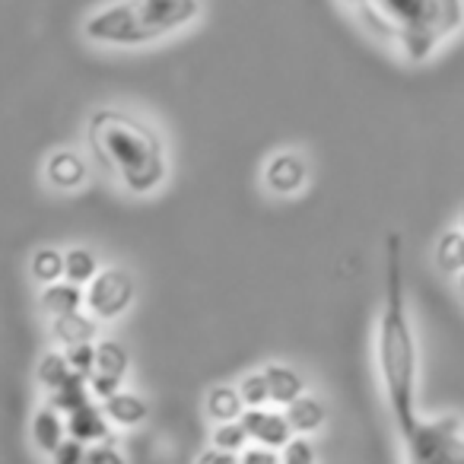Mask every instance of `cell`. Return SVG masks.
<instances>
[{
  "label": "cell",
  "mask_w": 464,
  "mask_h": 464,
  "mask_svg": "<svg viewBox=\"0 0 464 464\" xmlns=\"http://www.w3.org/2000/svg\"><path fill=\"white\" fill-rule=\"evenodd\" d=\"M261 181H265V188L274 198H296L312 181L309 160H305V153H299V150H277V153L265 162Z\"/></svg>",
  "instance_id": "obj_7"
},
{
  "label": "cell",
  "mask_w": 464,
  "mask_h": 464,
  "mask_svg": "<svg viewBox=\"0 0 464 464\" xmlns=\"http://www.w3.org/2000/svg\"><path fill=\"white\" fill-rule=\"evenodd\" d=\"M458 229L464 232V210H461V217H458Z\"/></svg>",
  "instance_id": "obj_34"
},
{
  "label": "cell",
  "mask_w": 464,
  "mask_h": 464,
  "mask_svg": "<svg viewBox=\"0 0 464 464\" xmlns=\"http://www.w3.org/2000/svg\"><path fill=\"white\" fill-rule=\"evenodd\" d=\"M200 16V0H124L99 10L83 26L96 45L137 48L191 26Z\"/></svg>",
  "instance_id": "obj_4"
},
{
  "label": "cell",
  "mask_w": 464,
  "mask_h": 464,
  "mask_svg": "<svg viewBox=\"0 0 464 464\" xmlns=\"http://www.w3.org/2000/svg\"><path fill=\"white\" fill-rule=\"evenodd\" d=\"M102 411H105V417H109L115 426H140L143 420H147L150 407H147V401L137 398V394L118 392L115 398L105 401Z\"/></svg>",
  "instance_id": "obj_18"
},
{
  "label": "cell",
  "mask_w": 464,
  "mask_h": 464,
  "mask_svg": "<svg viewBox=\"0 0 464 464\" xmlns=\"http://www.w3.org/2000/svg\"><path fill=\"white\" fill-rule=\"evenodd\" d=\"M52 337L58 343H64L67 350L80 347V343H92V337H96V318L83 315V312L52 318Z\"/></svg>",
  "instance_id": "obj_17"
},
{
  "label": "cell",
  "mask_w": 464,
  "mask_h": 464,
  "mask_svg": "<svg viewBox=\"0 0 464 464\" xmlns=\"http://www.w3.org/2000/svg\"><path fill=\"white\" fill-rule=\"evenodd\" d=\"M284 411H286V420H290L296 436H315V432L328 423V407H324V401L312 392H305L303 398H296L290 407H284Z\"/></svg>",
  "instance_id": "obj_11"
},
{
  "label": "cell",
  "mask_w": 464,
  "mask_h": 464,
  "mask_svg": "<svg viewBox=\"0 0 464 464\" xmlns=\"http://www.w3.org/2000/svg\"><path fill=\"white\" fill-rule=\"evenodd\" d=\"M404 464H464V423L451 413L420 417L411 432L401 436Z\"/></svg>",
  "instance_id": "obj_5"
},
{
  "label": "cell",
  "mask_w": 464,
  "mask_h": 464,
  "mask_svg": "<svg viewBox=\"0 0 464 464\" xmlns=\"http://www.w3.org/2000/svg\"><path fill=\"white\" fill-rule=\"evenodd\" d=\"M52 464H90V445L67 436L64 442L54 449Z\"/></svg>",
  "instance_id": "obj_28"
},
{
  "label": "cell",
  "mask_w": 464,
  "mask_h": 464,
  "mask_svg": "<svg viewBox=\"0 0 464 464\" xmlns=\"http://www.w3.org/2000/svg\"><path fill=\"white\" fill-rule=\"evenodd\" d=\"M210 445H217V449H223V451H236V455H242V451L252 445V439H248L242 420H232V423H217V426H213Z\"/></svg>",
  "instance_id": "obj_24"
},
{
  "label": "cell",
  "mask_w": 464,
  "mask_h": 464,
  "mask_svg": "<svg viewBox=\"0 0 464 464\" xmlns=\"http://www.w3.org/2000/svg\"><path fill=\"white\" fill-rule=\"evenodd\" d=\"M92 401V392H90V382L80 379V375H71V379L64 382V385L58 388V392L48 394V404L54 407V411H61L64 417H71L73 411H80V407H86Z\"/></svg>",
  "instance_id": "obj_19"
},
{
  "label": "cell",
  "mask_w": 464,
  "mask_h": 464,
  "mask_svg": "<svg viewBox=\"0 0 464 464\" xmlns=\"http://www.w3.org/2000/svg\"><path fill=\"white\" fill-rule=\"evenodd\" d=\"M35 375H39V385L52 394V392H58L67 379H71L73 369H71V362H67V353H48L45 360L39 362V372Z\"/></svg>",
  "instance_id": "obj_23"
},
{
  "label": "cell",
  "mask_w": 464,
  "mask_h": 464,
  "mask_svg": "<svg viewBox=\"0 0 464 464\" xmlns=\"http://www.w3.org/2000/svg\"><path fill=\"white\" fill-rule=\"evenodd\" d=\"M90 464H128V458L121 455L115 442H99L90 445Z\"/></svg>",
  "instance_id": "obj_31"
},
{
  "label": "cell",
  "mask_w": 464,
  "mask_h": 464,
  "mask_svg": "<svg viewBox=\"0 0 464 464\" xmlns=\"http://www.w3.org/2000/svg\"><path fill=\"white\" fill-rule=\"evenodd\" d=\"M236 388H239L246 407H267V404H271V388H267L265 369H261V372H248Z\"/></svg>",
  "instance_id": "obj_25"
},
{
  "label": "cell",
  "mask_w": 464,
  "mask_h": 464,
  "mask_svg": "<svg viewBox=\"0 0 464 464\" xmlns=\"http://www.w3.org/2000/svg\"><path fill=\"white\" fill-rule=\"evenodd\" d=\"M111 420L105 417V411L99 404H86L80 411H73L67 417V436L80 439L86 445H99V442H111V430H109Z\"/></svg>",
  "instance_id": "obj_9"
},
{
  "label": "cell",
  "mask_w": 464,
  "mask_h": 464,
  "mask_svg": "<svg viewBox=\"0 0 464 464\" xmlns=\"http://www.w3.org/2000/svg\"><path fill=\"white\" fill-rule=\"evenodd\" d=\"M67 362H71L73 375L90 382L96 375V347L92 343H80V347H71L67 350Z\"/></svg>",
  "instance_id": "obj_27"
},
{
  "label": "cell",
  "mask_w": 464,
  "mask_h": 464,
  "mask_svg": "<svg viewBox=\"0 0 464 464\" xmlns=\"http://www.w3.org/2000/svg\"><path fill=\"white\" fill-rule=\"evenodd\" d=\"M67 439V417L61 411H54L52 404L39 407L33 417V445L45 455H54L61 442Z\"/></svg>",
  "instance_id": "obj_13"
},
{
  "label": "cell",
  "mask_w": 464,
  "mask_h": 464,
  "mask_svg": "<svg viewBox=\"0 0 464 464\" xmlns=\"http://www.w3.org/2000/svg\"><path fill=\"white\" fill-rule=\"evenodd\" d=\"M130 303H134V280L121 267L102 271L86 290V305L96 322H115L128 312Z\"/></svg>",
  "instance_id": "obj_6"
},
{
  "label": "cell",
  "mask_w": 464,
  "mask_h": 464,
  "mask_svg": "<svg viewBox=\"0 0 464 464\" xmlns=\"http://www.w3.org/2000/svg\"><path fill=\"white\" fill-rule=\"evenodd\" d=\"M432 261L445 277H461L464 274V232L458 226L439 232L436 246H432Z\"/></svg>",
  "instance_id": "obj_14"
},
{
  "label": "cell",
  "mask_w": 464,
  "mask_h": 464,
  "mask_svg": "<svg viewBox=\"0 0 464 464\" xmlns=\"http://www.w3.org/2000/svg\"><path fill=\"white\" fill-rule=\"evenodd\" d=\"M99 258L90 252V248L77 246L71 252H64V280L71 284H92L99 277Z\"/></svg>",
  "instance_id": "obj_20"
},
{
  "label": "cell",
  "mask_w": 464,
  "mask_h": 464,
  "mask_svg": "<svg viewBox=\"0 0 464 464\" xmlns=\"http://www.w3.org/2000/svg\"><path fill=\"white\" fill-rule=\"evenodd\" d=\"M280 458H284V464H318V449L312 436H293L280 449Z\"/></svg>",
  "instance_id": "obj_26"
},
{
  "label": "cell",
  "mask_w": 464,
  "mask_h": 464,
  "mask_svg": "<svg viewBox=\"0 0 464 464\" xmlns=\"http://www.w3.org/2000/svg\"><path fill=\"white\" fill-rule=\"evenodd\" d=\"M90 392H92V398H99L105 404L109 398H115L118 392H121V379H115V375H102V372H96L90 379Z\"/></svg>",
  "instance_id": "obj_29"
},
{
  "label": "cell",
  "mask_w": 464,
  "mask_h": 464,
  "mask_svg": "<svg viewBox=\"0 0 464 464\" xmlns=\"http://www.w3.org/2000/svg\"><path fill=\"white\" fill-rule=\"evenodd\" d=\"M239 464H284L277 449H265V445H248L246 451L239 455Z\"/></svg>",
  "instance_id": "obj_30"
},
{
  "label": "cell",
  "mask_w": 464,
  "mask_h": 464,
  "mask_svg": "<svg viewBox=\"0 0 464 464\" xmlns=\"http://www.w3.org/2000/svg\"><path fill=\"white\" fill-rule=\"evenodd\" d=\"M350 10L407 61H426L464 26V0H353Z\"/></svg>",
  "instance_id": "obj_2"
},
{
  "label": "cell",
  "mask_w": 464,
  "mask_h": 464,
  "mask_svg": "<svg viewBox=\"0 0 464 464\" xmlns=\"http://www.w3.org/2000/svg\"><path fill=\"white\" fill-rule=\"evenodd\" d=\"M45 179L52 181L61 191H73L86 181V162L73 150H58V153L48 156L45 162Z\"/></svg>",
  "instance_id": "obj_12"
},
{
  "label": "cell",
  "mask_w": 464,
  "mask_h": 464,
  "mask_svg": "<svg viewBox=\"0 0 464 464\" xmlns=\"http://www.w3.org/2000/svg\"><path fill=\"white\" fill-rule=\"evenodd\" d=\"M128 350L118 341H102L96 343V372L102 375H115V379H124L128 372Z\"/></svg>",
  "instance_id": "obj_22"
},
{
  "label": "cell",
  "mask_w": 464,
  "mask_h": 464,
  "mask_svg": "<svg viewBox=\"0 0 464 464\" xmlns=\"http://www.w3.org/2000/svg\"><path fill=\"white\" fill-rule=\"evenodd\" d=\"M42 312L52 318L71 315V312H80L86 305V293L80 290V284H71V280H58V284L45 286L42 290Z\"/></svg>",
  "instance_id": "obj_15"
},
{
  "label": "cell",
  "mask_w": 464,
  "mask_h": 464,
  "mask_svg": "<svg viewBox=\"0 0 464 464\" xmlns=\"http://www.w3.org/2000/svg\"><path fill=\"white\" fill-rule=\"evenodd\" d=\"M458 293H461V296H464V274H461V277H458Z\"/></svg>",
  "instance_id": "obj_33"
},
{
  "label": "cell",
  "mask_w": 464,
  "mask_h": 464,
  "mask_svg": "<svg viewBox=\"0 0 464 464\" xmlns=\"http://www.w3.org/2000/svg\"><path fill=\"white\" fill-rule=\"evenodd\" d=\"M194 464H239V455H236V451H223V449H217V445H210V449L200 451Z\"/></svg>",
  "instance_id": "obj_32"
},
{
  "label": "cell",
  "mask_w": 464,
  "mask_h": 464,
  "mask_svg": "<svg viewBox=\"0 0 464 464\" xmlns=\"http://www.w3.org/2000/svg\"><path fill=\"white\" fill-rule=\"evenodd\" d=\"M265 375H267V388H271L274 407H290L293 401L303 398V394L309 392L303 372L286 366V362H271V366H265Z\"/></svg>",
  "instance_id": "obj_10"
},
{
  "label": "cell",
  "mask_w": 464,
  "mask_h": 464,
  "mask_svg": "<svg viewBox=\"0 0 464 464\" xmlns=\"http://www.w3.org/2000/svg\"><path fill=\"white\" fill-rule=\"evenodd\" d=\"M204 407L213 423H232V420H242V413L248 411L236 385H213L210 392H207Z\"/></svg>",
  "instance_id": "obj_16"
},
{
  "label": "cell",
  "mask_w": 464,
  "mask_h": 464,
  "mask_svg": "<svg viewBox=\"0 0 464 464\" xmlns=\"http://www.w3.org/2000/svg\"><path fill=\"white\" fill-rule=\"evenodd\" d=\"M90 147L130 194H150L166 181V147L160 134L134 115L115 109L96 111L90 118Z\"/></svg>",
  "instance_id": "obj_3"
},
{
  "label": "cell",
  "mask_w": 464,
  "mask_h": 464,
  "mask_svg": "<svg viewBox=\"0 0 464 464\" xmlns=\"http://www.w3.org/2000/svg\"><path fill=\"white\" fill-rule=\"evenodd\" d=\"M375 369H379L382 398L394 420L398 436L420 423V347L413 331L411 303L404 284V255L401 236L392 232L385 239V293L375 324Z\"/></svg>",
  "instance_id": "obj_1"
},
{
  "label": "cell",
  "mask_w": 464,
  "mask_h": 464,
  "mask_svg": "<svg viewBox=\"0 0 464 464\" xmlns=\"http://www.w3.org/2000/svg\"><path fill=\"white\" fill-rule=\"evenodd\" d=\"M242 426H246L248 439H252L255 445H265V449H277V451L296 436L290 420H286V411L274 404L248 407V411L242 413Z\"/></svg>",
  "instance_id": "obj_8"
},
{
  "label": "cell",
  "mask_w": 464,
  "mask_h": 464,
  "mask_svg": "<svg viewBox=\"0 0 464 464\" xmlns=\"http://www.w3.org/2000/svg\"><path fill=\"white\" fill-rule=\"evenodd\" d=\"M29 271H33L35 284H42V286L58 284V280H64V252H58V248H39V252L33 255Z\"/></svg>",
  "instance_id": "obj_21"
}]
</instances>
